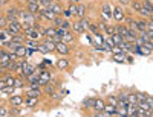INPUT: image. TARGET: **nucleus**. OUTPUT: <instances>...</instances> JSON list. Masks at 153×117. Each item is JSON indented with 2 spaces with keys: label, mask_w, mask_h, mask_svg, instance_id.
I'll return each instance as SVG.
<instances>
[{
  "label": "nucleus",
  "mask_w": 153,
  "mask_h": 117,
  "mask_svg": "<svg viewBox=\"0 0 153 117\" xmlns=\"http://www.w3.org/2000/svg\"><path fill=\"white\" fill-rule=\"evenodd\" d=\"M25 46H26V47H29V49H34V50L37 52V50H38V47H40V43H38L37 40H26Z\"/></svg>",
  "instance_id": "412c9836"
},
{
  "label": "nucleus",
  "mask_w": 153,
  "mask_h": 117,
  "mask_svg": "<svg viewBox=\"0 0 153 117\" xmlns=\"http://www.w3.org/2000/svg\"><path fill=\"white\" fill-rule=\"evenodd\" d=\"M138 117H146V110L138 108Z\"/></svg>",
  "instance_id": "603ef678"
},
{
  "label": "nucleus",
  "mask_w": 153,
  "mask_h": 117,
  "mask_svg": "<svg viewBox=\"0 0 153 117\" xmlns=\"http://www.w3.org/2000/svg\"><path fill=\"white\" fill-rule=\"evenodd\" d=\"M120 3H123V5H129V3H132V0H120Z\"/></svg>",
  "instance_id": "bf43d9fd"
},
{
  "label": "nucleus",
  "mask_w": 153,
  "mask_h": 117,
  "mask_svg": "<svg viewBox=\"0 0 153 117\" xmlns=\"http://www.w3.org/2000/svg\"><path fill=\"white\" fill-rule=\"evenodd\" d=\"M127 62H133V56H126Z\"/></svg>",
  "instance_id": "052dcab7"
},
{
  "label": "nucleus",
  "mask_w": 153,
  "mask_h": 117,
  "mask_svg": "<svg viewBox=\"0 0 153 117\" xmlns=\"http://www.w3.org/2000/svg\"><path fill=\"white\" fill-rule=\"evenodd\" d=\"M40 17H43V18H46V20H51V21H54V20L57 18V14H54V12L51 11V9H43V8H42Z\"/></svg>",
  "instance_id": "9b49d317"
},
{
  "label": "nucleus",
  "mask_w": 153,
  "mask_h": 117,
  "mask_svg": "<svg viewBox=\"0 0 153 117\" xmlns=\"http://www.w3.org/2000/svg\"><path fill=\"white\" fill-rule=\"evenodd\" d=\"M129 117H138V113H133V114H129Z\"/></svg>",
  "instance_id": "680f3d73"
},
{
  "label": "nucleus",
  "mask_w": 153,
  "mask_h": 117,
  "mask_svg": "<svg viewBox=\"0 0 153 117\" xmlns=\"http://www.w3.org/2000/svg\"><path fill=\"white\" fill-rule=\"evenodd\" d=\"M109 37H112V35H115V34H117V32H115V26H110V24H107L106 26V31H104Z\"/></svg>",
  "instance_id": "4c0bfd02"
},
{
  "label": "nucleus",
  "mask_w": 153,
  "mask_h": 117,
  "mask_svg": "<svg viewBox=\"0 0 153 117\" xmlns=\"http://www.w3.org/2000/svg\"><path fill=\"white\" fill-rule=\"evenodd\" d=\"M106 100L104 99H101V97H97L95 99V105H94V110L95 111H104V108H106Z\"/></svg>",
  "instance_id": "ddd939ff"
},
{
  "label": "nucleus",
  "mask_w": 153,
  "mask_h": 117,
  "mask_svg": "<svg viewBox=\"0 0 153 117\" xmlns=\"http://www.w3.org/2000/svg\"><path fill=\"white\" fill-rule=\"evenodd\" d=\"M9 59L11 61H19L20 58H19V55L16 53V52H9Z\"/></svg>",
  "instance_id": "3c124183"
},
{
  "label": "nucleus",
  "mask_w": 153,
  "mask_h": 117,
  "mask_svg": "<svg viewBox=\"0 0 153 117\" xmlns=\"http://www.w3.org/2000/svg\"><path fill=\"white\" fill-rule=\"evenodd\" d=\"M152 52H153V50H152L150 47H147V46H143V47H141V55H146V56H149V55L152 53Z\"/></svg>",
  "instance_id": "a19ab883"
},
{
  "label": "nucleus",
  "mask_w": 153,
  "mask_h": 117,
  "mask_svg": "<svg viewBox=\"0 0 153 117\" xmlns=\"http://www.w3.org/2000/svg\"><path fill=\"white\" fill-rule=\"evenodd\" d=\"M101 14H103L104 18H110V17H113V11L110 9L109 3H104V5H103V8H101Z\"/></svg>",
  "instance_id": "dca6fc26"
},
{
  "label": "nucleus",
  "mask_w": 153,
  "mask_h": 117,
  "mask_svg": "<svg viewBox=\"0 0 153 117\" xmlns=\"http://www.w3.org/2000/svg\"><path fill=\"white\" fill-rule=\"evenodd\" d=\"M45 91L43 90H40V88H28V91L25 93V97H40L42 94H43Z\"/></svg>",
  "instance_id": "1a4fd4ad"
},
{
  "label": "nucleus",
  "mask_w": 153,
  "mask_h": 117,
  "mask_svg": "<svg viewBox=\"0 0 153 117\" xmlns=\"http://www.w3.org/2000/svg\"><path fill=\"white\" fill-rule=\"evenodd\" d=\"M89 29H91V32L95 35V34H100V26L97 23H91V26H89Z\"/></svg>",
  "instance_id": "e433bc0d"
},
{
  "label": "nucleus",
  "mask_w": 153,
  "mask_h": 117,
  "mask_svg": "<svg viewBox=\"0 0 153 117\" xmlns=\"http://www.w3.org/2000/svg\"><path fill=\"white\" fill-rule=\"evenodd\" d=\"M126 56V53H123V55H113V61H117V62H124V58Z\"/></svg>",
  "instance_id": "de8ad7c7"
},
{
  "label": "nucleus",
  "mask_w": 153,
  "mask_h": 117,
  "mask_svg": "<svg viewBox=\"0 0 153 117\" xmlns=\"http://www.w3.org/2000/svg\"><path fill=\"white\" fill-rule=\"evenodd\" d=\"M104 46H107V50H112V49L115 47V43L112 41V38H110V37L104 38Z\"/></svg>",
  "instance_id": "f704fd0d"
},
{
  "label": "nucleus",
  "mask_w": 153,
  "mask_h": 117,
  "mask_svg": "<svg viewBox=\"0 0 153 117\" xmlns=\"http://www.w3.org/2000/svg\"><path fill=\"white\" fill-rule=\"evenodd\" d=\"M104 111L109 114V116H117V113H118V107H113V105H106V108H104Z\"/></svg>",
  "instance_id": "a878e982"
},
{
  "label": "nucleus",
  "mask_w": 153,
  "mask_h": 117,
  "mask_svg": "<svg viewBox=\"0 0 153 117\" xmlns=\"http://www.w3.org/2000/svg\"><path fill=\"white\" fill-rule=\"evenodd\" d=\"M65 31H71V28H72V23L69 21V20H65V23H63V26H61Z\"/></svg>",
  "instance_id": "09e8293b"
},
{
  "label": "nucleus",
  "mask_w": 153,
  "mask_h": 117,
  "mask_svg": "<svg viewBox=\"0 0 153 117\" xmlns=\"http://www.w3.org/2000/svg\"><path fill=\"white\" fill-rule=\"evenodd\" d=\"M110 52H112L113 55H123V53H126V52H124V50H123V49H121L120 46H115V47H113V49H112Z\"/></svg>",
  "instance_id": "ea45409f"
},
{
  "label": "nucleus",
  "mask_w": 153,
  "mask_h": 117,
  "mask_svg": "<svg viewBox=\"0 0 153 117\" xmlns=\"http://www.w3.org/2000/svg\"><path fill=\"white\" fill-rule=\"evenodd\" d=\"M152 50H153V41H152Z\"/></svg>",
  "instance_id": "69168bd1"
},
{
  "label": "nucleus",
  "mask_w": 153,
  "mask_h": 117,
  "mask_svg": "<svg viewBox=\"0 0 153 117\" xmlns=\"http://www.w3.org/2000/svg\"><path fill=\"white\" fill-rule=\"evenodd\" d=\"M84 15H86V6L84 5H78V8H76V17L81 20V18H84Z\"/></svg>",
  "instance_id": "cd10ccee"
},
{
  "label": "nucleus",
  "mask_w": 153,
  "mask_h": 117,
  "mask_svg": "<svg viewBox=\"0 0 153 117\" xmlns=\"http://www.w3.org/2000/svg\"><path fill=\"white\" fill-rule=\"evenodd\" d=\"M147 31H153V21H150V20L147 23Z\"/></svg>",
  "instance_id": "6e6d98bb"
},
{
  "label": "nucleus",
  "mask_w": 153,
  "mask_h": 117,
  "mask_svg": "<svg viewBox=\"0 0 153 117\" xmlns=\"http://www.w3.org/2000/svg\"><path fill=\"white\" fill-rule=\"evenodd\" d=\"M52 23H54V26H55V28H61V26H63V23H65V20H63L61 17H57V18H55Z\"/></svg>",
  "instance_id": "c03bdc74"
},
{
  "label": "nucleus",
  "mask_w": 153,
  "mask_h": 117,
  "mask_svg": "<svg viewBox=\"0 0 153 117\" xmlns=\"http://www.w3.org/2000/svg\"><path fill=\"white\" fill-rule=\"evenodd\" d=\"M45 35H48L49 38H51V37H54V35H57V28H55V26H49V28H46Z\"/></svg>",
  "instance_id": "c756f323"
},
{
  "label": "nucleus",
  "mask_w": 153,
  "mask_h": 117,
  "mask_svg": "<svg viewBox=\"0 0 153 117\" xmlns=\"http://www.w3.org/2000/svg\"><path fill=\"white\" fill-rule=\"evenodd\" d=\"M5 15L8 17V20H19V15H20V9L16 8V6H9L6 11H5Z\"/></svg>",
  "instance_id": "20e7f679"
},
{
  "label": "nucleus",
  "mask_w": 153,
  "mask_h": 117,
  "mask_svg": "<svg viewBox=\"0 0 153 117\" xmlns=\"http://www.w3.org/2000/svg\"><path fill=\"white\" fill-rule=\"evenodd\" d=\"M132 9L133 11H136V12H139L143 9V0H132Z\"/></svg>",
  "instance_id": "b1692460"
},
{
  "label": "nucleus",
  "mask_w": 153,
  "mask_h": 117,
  "mask_svg": "<svg viewBox=\"0 0 153 117\" xmlns=\"http://www.w3.org/2000/svg\"><path fill=\"white\" fill-rule=\"evenodd\" d=\"M2 81H5V85L6 87H14L16 78L12 76V75H9V73H5V75H2Z\"/></svg>",
  "instance_id": "f8f14e48"
},
{
  "label": "nucleus",
  "mask_w": 153,
  "mask_h": 117,
  "mask_svg": "<svg viewBox=\"0 0 153 117\" xmlns=\"http://www.w3.org/2000/svg\"><path fill=\"white\" fill-rule=\"evenodd\" d=\"M8 114H9V108L2 105V108H0V117H8Z\"/></svg>",
  "instance_id": "a18cd8bd"
},
{
  "label": "nucleus",
  "mask_w": 153,
  "mask_h": 117,
  "mask_svg": "<svg viewBox=\"0 0 153 117\" xmlns=\"http://www.w3.org/2000/svg\"><path fill=\"white\" fill-rule=\"evenodd\" d=\"M69 59H66V58H60V59H57V62H55V66H57V69L58 70H65V69H68L69 67Z\"/></svg>",
  "instance_id": "2eb2a0df"
},
{
  "label": "nucleus",
  "mask_w": 153,
  "mask_h": 117,
  "mask_svg": "<svg viewBox=\"0 0 153 117\" xmlns=\"http://www.w3.org/2000/svg\"><path fill=\"white\" fill-rule=\"evenodd\" d=\"M72 2H78V0H72Z\"/></svg>",
  "instance_id": "338daca9"
},
{
  "label": "nucleus",
  "mask_w": 153,
  "mask_h": 117,
  "mask_svg": "<svg viewBox=\"0 0 153 117\" xmlns=\"http://www.w3.org/2000/svg\"><path fill=\"white\" fill-rule=\"evenodd\" d=\"M152 117H153V110H152Z\"/></svg>",
  "instance_id": "774afa93"
},
{
  "label": "nucleus",
  "mask_w": 153,
  "mask_h": 117,
  "mask_svg": "<svg viewBox=\"0 0 153 117\" xmlns=\"http://www.w3.org/2000/svg\"><path fill=\"white\" fill-rule=\"evenodd\" d=\"M147 37L150 41H153V31H147Z\"/></svg>",
  "instance_id": "4d7b16f0"
},
{
  "label": "nucleus",
  "mask_w": 153,
  "mask_h": 117,
  "mask_svg": "<svg viewBox=\"0 0 153 117\" xmlns=\"http://www.w3.org/2000/svg\"><path fill=\"white\" fill-rule=\"evenodd\" d=\"M110 38H112V41L115 43V46H121V44L124 43V37H121L120 34H115V35H112Z\"/></svg>",
  "instance_id": "5701e85b"
},
{
  "label": "nucleus",
  "mask_w": 153,
  "mask_h": 117,
  "mask_svg": "<svg viewBox=\"0 0 153 117\" xmlns=\"http://www.w3.org/2000/svg\"><path fill=\"white\" fill-rule=\"evenodd\" d=\"M129 103H138V97H136V93H129Z\"/></svg>",
  "instance_id": "49530a36"
},
{
  "label": "nucleus",
  "mask_w": 153,
  "mask_h": 117,
  "mask_svg": "<svg viewBox=\"0 0 153 117\" xmlns=\"http://www.w3.org/2000/svg\"><path fill=\"white\" fill-rule=\"evenodd\" d=\"M138 105H139V108H143V110H146V111H152V110H153L147 102H139Z\"/></svg>",
  "instance_id": "37998d69"
},
{
  "label": "nucleus",
  "mask_w": 153,
  "mask_h": 117,
  "mask_svg": "<svg viewBox=\"0 0 153 117\" xmlns=\"http://www.w3.org/2000/svg\"><path fill=\"white\" fill-rule=\"evenodd\" d=\"M57 53L58 55H63V56H66V55H69V52H71V47H69V44H66V43H58L57 44Z\"/></svg>",
  "instance_id": "423d86ee"
},
{
  "label": "nucleus",
  "mask_w": 153,
  "mask_h": 117,
  "mask_svg": "<svg viewBox=\"0 0 153 117\" xmlns=\"http://www.w3.org/2000/svg\"><path fill=\"white\" fill-rule=\"evenodd\" d=\"M117 116H120V117H129V110H127V108H118Z\"/></svg>",
  "instance_id": "c9c22d12"
},
{
  "label": "nucleus",
  "mask_w": 153,
  "mask_h": 117,
  "mask_svg": "<svg viewBox=\"0 0 153 117\" xmlns=\"http://www.w3.org/2000/svg\"><path fill=\"white\" fill-rule=\"evenodd\" d=\"M8 26H9L8 17H6V15H2V18H0V28H2V29H6Z\"/></svg>",
  "instance_id": "72a5a7b5"
},
{
  "label": "nucleus",
  "mask_w": 153,
  "mask_h": 117,
  "mask_svg": "<svg viewBox=\"0 0 153 117\" xmlns=\"http://www.w3.org/2000/svg\"><path fill=\"white\" fill-rule=\"evenodd\" d=\"M72 31H74L75 34H83V32L86 31V29H84V26H83V23H81V20L72 23Z\"/></svg>",
  "instance_id": "a211bd4d"
},
{
  "label": "nucleus",
  "mask_w": 153,
  "mask_h": 117,
  "mask_svg": "<svg viewBox=\"0 0 153 117\" xmlns=\"http://www.w3.org/2000/svg\"><path fill=\"white\" fill-rule=\"evenodd\" d=\"M146 102H147V103H149V105H150V107H152V108H153V97H152V96H149V97H147V100H146Z\"/></svg>",
  "instance_id": "5fc2aeb1"
},
{
  "label": "nucleus",
  "mask_w": 153,
  "mask_h": 117,
  "mask_svg": "<svg viewBox=\"0 0 153 117\" xmlns=\"http://www.w3.org/2000/svg\"><path fill=\"white\" fill-rule=\"evenodd\" d=\"M25 103H26L29 108H32V107H37L38 99L37 97H26V99H25Z\"/></svg>",
  "instance_id": "c85d7f7f"
},
{
  "label": "nucleus",
  "mask_w": 153,
  "mask_h": 117,
  "mask_svg": "<svg viewBox=\"0 0 153 117\" xmlns=\"http://www.w3.org/2000/svg\"><path fill=\"white\" fill-rule=\"evenodd\" d=\"M38 73H40V81H38V82H40V85L45 87L51 81V72L49 70H42V72H38Z\"/></svg>",
  "instance_id": "9d476101"
},
{
  "label": "nucleus",
  "mask_w": 153,
  "mask_h": 117,
  "mask_svg": "<svg viewBox=\"0 0 153 117\" xmlns=\"http://www.w3.org/2000/svg\"><path fill=\"white\" fill-rule=\"evenodd\" d=\"M75 41V37L71 34V32H68L65 37H63V43H66V44H69V43H74Z\"/></svg>",
  "instance_id": "2f4dec72"
},
{
  "label": "nucleus",
  "mask_w": 153,
  "mask_h": 117,
  "mask_svg": "<svg viewBox=\"0 0 153 117\" xmlns=\"http://www.w3.org/2000/svg\"><path fill=\"white\" fill-rule=\"evenodd\" d=\"M136 97H138V103H139V102H146L149 96H147L146 93H141V91H138V93H136Z\"/></svg>",
  "instance_id": "58836bf2"
},
{
  "label": "nucleus",
  "mask_w": 153,
  "mask_h": 117,
  "mask_svg": "<svg viewBox=\"0 0 153 117\" xmlns=\"http://www.w3.org/2000/svg\"><path fill=\"white\" fill-rule=\"evenodd\" d=\"M23 85H25V84H23L20 79H16V84H14V87H16V88H22Z\"/></svg>",
  "instance_id": "864d4df0"
},
{
  "label": "nucleus",
  "mask_w": 153,
  "mask_h": 117,
  "mask_svg": "<svg viewBox=\"0 0 153 117\" xmlns=\"http://www.w3.org/2000/svg\"><path fill=\"white\" fill-rule=\"evenodd\" d=\"M26 49H28V47L23 44V46H20V47H19V49L16 50V53L19 55V58H25V56L28 55V50H26Z\"/></svg>",
  "instance_id": "bb28decb"
},
{
  "label": "nucleus",
  "mask_w": 153,
  "mask_h": 117,
  "mask_svg": "<svg viewBox=\"0 0 153 117\" xmlns=\"http://www.w3.org/2000/svg\"><path fill=\"white\" fill-rule=\"evenodd\" d=\"M115 32L120 34L121 37H124V40L130 35V29H129V26H126V24H123V23H117V24H115Z\"/></svg>",
  "instance_id": "7ed1b4c3"
},
{
  "label": "nucleus",
  "mask_w": 153,
  "mask_h": 117,
  "mask_svg": "<svg viewBox=\"0 0 153 117\" xmlns=\"http://www.w3.org/2000/svg\"><path fill=\"white\" fill-rule=\"evenodd\" d=\"M107 103L113 107H118V96H107Z\"/></svg>",
  "instance_id": "473e14b6"
},
{
  "label": "nucleus",
  "mask_w": 153,
  "mask_h": 117,
  "mask_svg": "<svg viewBox=\"0 0 153 117\" xmlns=\"http://www.w3.org/2000/svg\"><path fill=\"white\" fill-rule=\"evenodd\" d=\"M95 99L97 97H87L83 100V107L86 110H94V105H95Z\"/></svg>",
  "instance_id": "6ab92c4d"
},
{
  "label": "nucleus",
  "mask_w": 153,
  "mask_h": 117,
  "mask_svg": "<svg viewBox=\"0 0 153 117\" xmlns=\"http://www.w3.org/2000/svg\"><path fill=\"white\" fill-rule=\"evenodd\" d=\"M23 34L25 35H26V38H28V40H40V37L43 35L40 31H38V29H35L34 28V26H29V28H26V29H23Z\"/></svg>",
  "instance_id": "f03ea898"
},
{
  "label": "nucleus",
  "mask_w": 153,
  "mask_h": 117,
  "mask_svg": "<svg viewBox=\"0 0 153 117\" xmlns=\"http://www.w3.org/2000/svg\"><path fill=\"white\" fill-rule=\"evenodd\" d=\"M46 2H49V3H54V0H46Z\"/></svg>",
  "instance_id": "0e129e2a"
},
{
  "label": "nucleus",
  "mask_w": 153,
  "mask_h": 117,
  "mask_svg": "<svg viewBox=\"0 0 153 117\" xmlns=\"http://www.w3.org/2000/svg\"><path fill=\"white\" fill-rule=\"evenodd\" d=\"M95 40H97L95 47H103V44H104V38H103V35H101V34H95Z\"/></svg>",
  "instance_id": "7c9ffc66"
},
{
  "label": "nucleus",
  "mask_w": 153,
  "mask_h": 117,
  "mask_svg": "<svg viewBox=\"0 0 153 117\" xmlns=\"http://www.w3.org/2000/svg\"><path fill=\"white\" fill-rule=\"evenodd\" d=\"M55 50H57V44L52 43L49 38H46L38 47V52H42V53H51V52H55Z\"/></svg>",
  "instance_id": "f257e3e1"
},
{
  "label": "nucleus",
  "mask_w": 153,
  "mask_h": 117,
  "mask_svg": "<svg viewBox=\"0 0 153 117\" xmlns=\"http://www.w3.org/2000/svg\"><path fill=\"white\" fill-rule=\"evenodd\" d=\"M149 20H150V21H153V14L150 15V18H149Z\"/></svg>",
  "instance_id": "e2e57ef3"
},
{
  "label": "nucleus",
  "mask_w": 153,
  "mask_h": 117,
  "mask_svg": "<svg viewBox=\"0 0 153 117\" xmlns=\"http://www.w3.org/2000/svg\"><path fill=\"white\" fill-rule=\"evenodd\" d=\"M147 23H149V20H146V18H138V20H136V26H138L139 34L147 31Z\"/></svg>",
  "instance_id": "f3484780"
},
{
  "label": "nucleus",
  "mask_w": 153,
  "mask_h": 117,
  "mask_svg": "<svg viewBox=\"0 0 153 117\" xmlns=\"http://www.w3.org/2000/svg\"><path fill=\"white\" fill-rule=\"evenodd\" d=\"M76 5H69V8L65 11V15L66 17H71V15H76Z\"/></svg>",
  "instance_id": "393cba45"
},
{
  "label": "nucleus",
  "mask_w": 153,
  "mask_h": 117,
  "mask_svg": "<svg viewBox=\"0 0 153 117\" xmlns=\"http://www.w3.org/2000/svg\"><path fill=\"white\" fill-rule=\"evenodd\" d=\"M25 99L26 97H23V96H19V94H12L9 97V103L12 107H22L23 103H25Z\"/></svg>",
  "instance_id": "0eeeda50"
},
{
  "label": "nucleus",
  "mask_w": 153,
  "mask_h": 117,
  "mask_svg": "<svg viewBox=\"0 0 153 117\" xmlns=\"http://www.w3.org/2000/svg\"><path fill=\"white\" fill-rule=\"evenodd\" d=\"M152 14H153V12H152L149 8H146V6H143V9L139 11V15H141V18H146V20H149Z\"/></svg>",
  "instance_id": "4be33fe9"
},
{
  "label": "nucleus",
  "mask_w": 153,
  "mask_h": 117,
  "mask_svg": "<svg viewBox=\"0 0 153 117\" xmlns=\"http://www.w3.org/2000/svg\"><path fill=\"white\" fill-rule=\"evenodd\" d=\"M48 9H51V11H52L54 14H57V15H60L61 12H63V8H61L60 3H51V6H49Z\"/></svg>",
  "instance_id": "aec40b11"
},
{
  "label": "nucleus",
  "mask_w": 153,
  "mask_h": 117,
  "mask_svg": "<svg viewBox=\"0 0 153 117\" xmlns=\"http://www.w3.org/2000/svg\"><path fill=\"white\" fill-rule=\"evenodd\" d=\"M94 117H110V116H109L106 111H95Z\"/></svg>",
  "instance_id": "8fccbe9b"
},
{
  "label": "nucleus",
  "mask_w": 153,
  "mask_h": 117,
  "mask_svg": "<svg viewBox=\"0 0 153 117\" xmlns=\"http://www.w3.org/2000/svg\"><path fill=\"white\" fill-rule=\"evenodd\" d=\"M113 18H115V21H117V23H121V21H124V20H126V15H124L123 8L117 6V8L113 9Z\"/></svg>",
  "instance_id": "6e6552de"
},
{
  "label": "nucleus",
  "mask_w": 153,
  "mask_h": 117,
  "mask_svg": "<svg viewBox=\"0 0 153 117\" xmlns=\"http://www.w3.org/2000/svg\"><path fill=\"white\" fill-rule=\"evenodd\" d=\"M143 6L149 8V9L153 12V0H143Z\"/></svg>",
  "instance_id": "79ce46f5"
},
{
  "label": "nucleus",
  "mask_w": 153,
  "mask_h": 117,
  "mask_svg": "<svg viewBox=\"0 0 153 117\" xmlns=\"http://www.w3.org/2000/svg\"><path fill=\"white\" fill-rule=\"evenodd\" d=\"M26 11L32 12V14H35V15H40V12H42V6H40V3H34V5H26Z\"/></svg>",
  "instance_id": "4468645a"
},
{
  "label": "nucleus",
  "mask_w": 153,
  "mask_h": 117,
  "mask_svg": "<svg viewBox=\"0 0 153 117\" xmlns=\"http://www.w3.org/2000/svg\"><path fill=\"white\" fill-rule=\"evenodd\" d=\"M40 0H26V5H34V3H38Z\"/></svg>",
  "instance_id": "13d9d810"
},
{
  "label": "nucleus",
  "mask_w": 153,
  "mask_h": 117,
  "mask_svg": "<svg viewBox=\"0 0 153 117\" xmlns=\"http://www.w3.org/2000/svg\"><path fill=\"white\" fill-rule=\"evenodd\" d=\"M8 29H11L14 34H23V23L20 20H11Z\"/></svg>",
  "instance_id": "39448f33"
}]
</instances>
